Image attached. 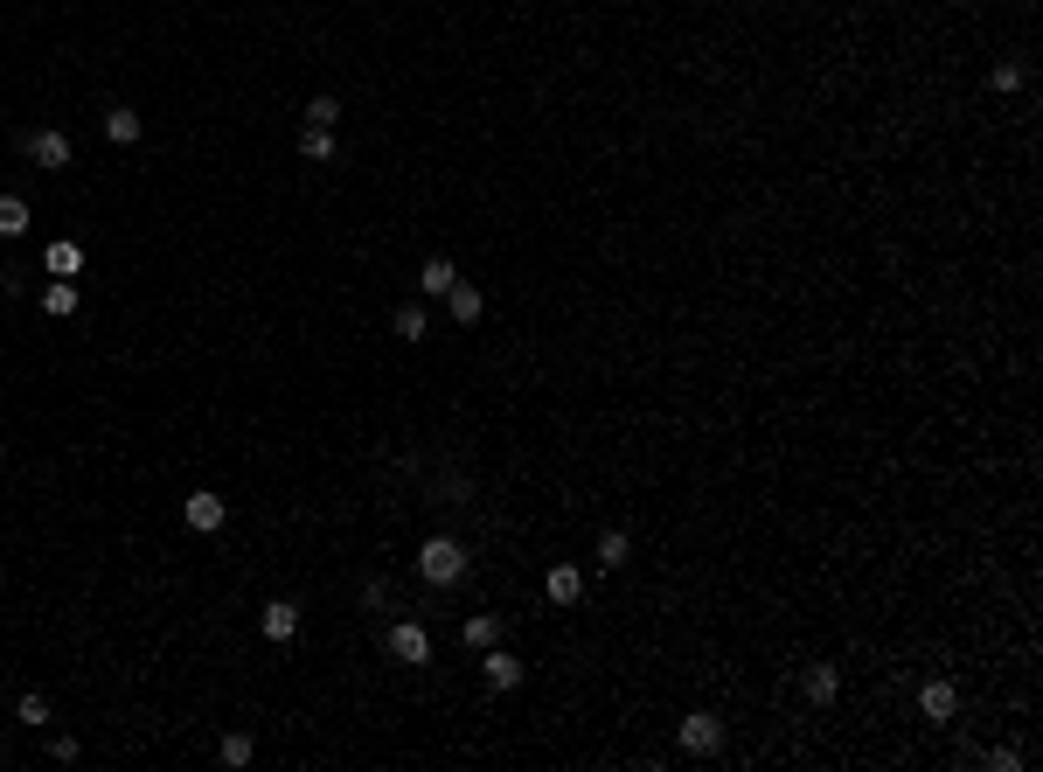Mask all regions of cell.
<instances>
[{
	"label": "cell",
	"instance_id": "1",
	"mask_svg": "<svg viewBox=\"0 0 1043 772\" xmlns=\"http://www.w3.org/2000/svg\"><path fill=\"white\" fill-rule=\"evenodd\" d=\"M418 578H425V585H459V578H466V543L432 536V543L418 550Z\"/></svg>",
	"mask_w": 1043,
	"mask_h": 772
},
{
	"label": "cell",
	"instance_id": "2",
	"mask_svg": "<svg viewBox=\"0 0 1043 772\" xmlns=\"http://www.w3.org/2000/svg\"><path fill=\"white\" fill-rule=\"evenodd\" d=\"M181 515H188V529H202V536H216L230 508H223V494H216V487H195V494L181 501Z\"/></svg>",
	"mask_w": 1043,
	"mask_h": 772
},
{
	"label": "cell",
	"instance_id": "3",
	"mask_svg": "<svg viewBox=\"0 0 1043 772\" xmlns=\"http://www.w3.org/2000/svg\"><path fill=\"white\" fill-rule=\"evenodd\" d=\"M390 654H397L404 668H425V661H432V640H425V626H418V619H397V626H390Z\"/></svg>",
	"mask_w": 1043,
	"mask_h": 772
},
{
	"label": "cell",
	"instance_id": "4",
	"mask_svg": "<svg viewBox=\"0 0 1043 772\" xmlns=\"http://www.w3.org/2000/svg\"><path fill=\"white\" fill-rule=\"evenodd\" d=\"M717 745H724V724H717L710 710H689V717H682V752H696V759H710Z\"/></svg>",
	"mask_w": 1043,
	"mask_h": 772
},
{
	"label": "cell",
	"instance_id": "5",
	"mask_svg": "<svg viewBox=\"0 0 1043 772\" xmlns=\"http://www.w3.org/2000/svg\"><path fill=\"white\" fill-rule=\"evenodd\" d=\"M21 154L56 174V167H70V133H21Z\"/></svg>",
	"mask_w": 1043,
	"mask_h": 772
},
{
	"label": "cell",
	"instance_id": "6",
	"mask_svg": "<svg viewBox=\"0 0 1043 772\" xmlns=\"http://www.w3.org/2000/svg\"><path fill=\"white\" fill-rule=\"evenodd\" d=\"M480 675H487V689H522V661L508 654V647H487V661H480Z\"/></svg>",
	"mask_w": 1043,
	"mask_h": 772
},
{
	"label": "cell",
	"instance_id": "7",
	"mask_svg": "<svg viewBox=\"0 0 1043 772\" xmlns=\"http://www.w3.org/2000/svg\"><path fill=\"white\" fill-rule=\"evenodd\" d=\"M918 710H925V717H932V724H946V717H953V710H960V689H953V682H946V675H932V682H925V689H918Z\"/></svg>",
	"mask_w": 1043,
	"mask_h": 772
},
{
	"label": "cell",
	"instance_id": "8",
	"mask_svg": "<svg viewBox=\"0 0 1043 772\" xmlns=\"http://www.w3.org/2000/svg\"><path fill=\"white\" fill-rule=\"evenodd\" d=\"M543 599H550V606H578V599H585V578H578L571 564H550V578H543Z\"/></svg>",
	"mask_w": 1043,
	"mask_h": 772
},
{
	"label": "cell",
	"instance_id": "9",
	"mask_svg": "<svg viewBox=\"0 0 1043 772\" xmlns=\"http://www.w3.org/2000/svg\"><path fill=\"white\" fill-rule=\"evenodd\" d=\"M258 633L286 647V640L299 633V606H293V599H272V606H265V619H258Z\"/></svg>",
	"mask_w": 1043,
	"mask_h": 772
},
{
	"label": "cell",
	"instance_id": "10",
	"mask_svg": "<svg viewBox=\"0 0 1043 772\" xmlns=\"http://www.w3.org/2000/svg\"><path fill=\"white\" fill-rule=\"evenodd\" d=\"M140 133H147V119H140L133 105H112V112H105V140H112V147H133Z\"/></svg>",
	"mask_w": 1043,
	"mask_h": 772
},
{
	"label": "cell",
	"instance_id": "11",
	"mask_svg": "<svg viewBox=\"0 0 1043 772\" xmlns=\"http://www.w3.org/2000/svg\"><path fill=\"white\" fill-rule=\"evenodd\" d=\"M446 313L459 320V327H473L480 313H487V300H480V286H466V279H452V293H446Z\"/></svg>",
	"mask_w": 1043,
	"mask_h": 772
},
{
	"label": "cell",
	"instance_id": "12",
	"mask_svg": "<svg viewBox=\"0 0 1043 772\" xmlns=\"http://www.w3.org/2000/svg\"><path fill=\"white\" fill-rule=\"evenodd\" d=\"M452 279H459V272H452V258H425V265H418V293H425V300H446Z\"/></svg>",
	"mask_w": 1043,
	"mask_h": 772
},
{
	"label": "cell",
	"instance_id": "13",
	"mask_svg": "<svg viewBox=\"0 0 1043 772\" xmlns=\"http://www.w3.org/2000/svg\"><path fill=\"white\" fill-rule=\"evenodd\" d=\"M390 327H397V341H425V334H432V320H425L418 300H404V307L390 313Z\"/></svg>",
	"mask_w": 1043,
	"mask_h": 772
},
{
	"label": "cell",
	"instance_id": "14",
	"mask_svg": "<svg viewBox=\"0 0 1043 772\" xmlns=\"http://www.w3.org/2000/svg\"><path fill=\"white\" fill-rule=\"evenodd\" d=\"M42 313H49V320H70V313H77V286H70V279H49V286H42Z\"/></svg>",
	"mask_w": 1043,
	"mask_h": 772
},
{
	"label": "cell",
	"instance_id": "15",
	"mask_svg": "<svg viewBox=\"0 0 1043 772\" xmlns=\"http://www.w3.org/2000/svg\"><path fill=\"white\" fill-rule=\"evenodd\" d=\"M42 265H49V279H77V272H84V251H77V244H49Z\"/></svg>",
	"mask_w": 1043,
	"mask_h": 772
},
{
	"label": "cell",
	"instance_id": "16",
	"mask_svg": "<svg viewBox=\"0 0 1043 772\" xmlns=\"http://www.w3.org/2000/svg\"><path fill=\"white\" fill-rule=\"evenodd\" d=\"M251 752H258V745H251V731H230V738L216 745V759H223L230 772H244V766H251Z\"/></svg>",
	"mask_w": 1043,
	"mask_h": 772
},
{
	"label": "cell",
	"instance_id": "17",
	"mask_svg": "<svg viewBox=\"0 0 1043 772\" xmlns=\"http://www.w3.org/2000/svg\"><path fill=\"white\" fill-rule=\"evenodd\" d=\"M626 557H633V543H626V529H605V536H598V564H605V571H619Z\"/></svg>",
	"mask_w": 1043,
	"mask_h": 772
},
{
	"label": "cell",
	"instance_id": "18",
	"mask_svg": "<svg viewBox=\"0 0 1043 772\" xmlns=\"http://www.w3.org/2000/svg\"><path fill=\"white\" fill-rule=\"evenodd\" d=\"M842 696V675L835 668H807V703H835Z\"/></svg>",
	"mask_w": 1043,
	"mask_h": 772
},
{
	"label": "cell",
	"instance_id": "19",
	"mask_svg": "<svg viewBox=\"0 0 1043 772\" xmlns=\"http://www.w3.org/2000/svg\"><path fill=\"white\" fill-rule=\"evenodd\" d=\"M0 237H28V202L21 195H0Z\"/></svg>",
	"mask_w": 1043,
	"mask_h": 772
},
{
	"label": "cell",
	"instance_id": "20",
	"mask_svg": "<svg viewBox=\"0 0 1043 772\" xmlns=\"http://www.w3.org/2000/svg\"><path fill=\"white\" fill-rule=\"evenodd\" d=\"M466 640H473V647H494V640H501V619H494V613H473V619H466Z\"/></svg>",
	"mask_w": 1043,
	"mask_h": 772
},
{
	"label": "cell",
	"instance_id": "21",
	"mask_svg": "<svg viewBox=\"0 0 1043 772\" xmlns=\"http://www.w3.org/2000/svg\"><path fill=\"white\" fill-rule=\"evenodd\" d=\"M299 154H306V160H334V133H327V126H306Z\"/></svg>",
	"mask_w": 1043,
	"mask_h": 772
},
{
	"label": "cell",
	"instance_id": "22",
	"mask_svg": "<svg viewBox=\"0 0 1043 772\" xmlns=\"http://www.w3.org/2000/svg\"><path fill=\"white\" fill-rule=\"evenodd\" d=\"M334 119H341V105H334L327 91H320V98H306V126H327V133H334Z\"/></svg>",
	"mask_w": 1043,
	"mask_h": 772
},
{
	"label": "cell",
	"instance_id": "23",
	"mask_svg": "<svg viewBox=\"0 0 1043 772\" xmlns=\"http://www.w3.org/2000/svg\"><path fill=\"white\" fill-rule=\"evenodd\" d=\"M14 717H21V724H49V696H42V689H28V696L14 703Z\"/></svg>",
	"mask_w": 1043,
	"mask_h": 772
},
{
	"label": "cell",
	"instance_id": "24",
	"mask_svg": "<svg viewBox=\"0 0 1043 772\" xmlns=\"http://www.w3.org/2000/svg\"><path fill=\"white\" fill-rule=\"evenodd\" d=\"M988 84H995L1002 98H1009V91H1023V63H995V70H988Z\"/></svg>",
	"mask_w": 1043,
	"mask_h": 772
},
{
	"label": "cell",
	"instance_id": "25",
	"mask_svg": "<svg viewBox=\"0 0 1043 772\" xmlns=\"http://www.w3.org/2000/svg\"><path fill=\"white\" fill-rule=\"evenodd\" d=\"M362 606H369V613H376V606H390V585H383V578H369V585H362Z\"/></svg>",
	"mask_w": 1043,
	"mask_h": 772
},
{
	"label": "cell",
	"instance_id": "26",
	"mask_svg": "<svg viewBox=\"0 0 1043 772\" xmlns=\"http://www.w3.org/2000/svg\"><path fill=\"white\" fill-rule=\"evenodd\" d=\"M0 453H7V446H0Z\"/></svg>",
	"mask_w": 1043,
	"mask_h": 772
}]
</instances>
